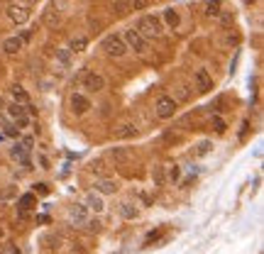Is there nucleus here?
<instances>
[{
  "instance_id": "obj_23",
  "label": "nucleus",
  "mask_w": 264,
  "mask_h": 254,
  "mask_svg": "<svg viewBox=\"0 0 264 254\" xmlns=\"http://www.w3.org/2000/svg\"><path fill=\"white\" fill-rule=\"evenodd\" d=\"M25 152H27V149H25L22 144H15V147L10 149V156H13V159H22L25 164H30V161H27V156H25Z\"/></svg>"
},
{
  "instance_id": "obj_37",
  "label": "nucleus",
  "mask_w": 264,
  "mask_h": 254,
  "mask_svg": "<svg viewBox=\"0 0 264 254\" xmlns=\"http://www.w3.org/2000/svg\"><path fill=\"white\" fill-rule=\"evenodd\" d=\"M40 164H42V169H49V161H47V156H40Z\"/></svg>"
},
{
  "instance_id": "obj_7",
  "label": "nucleus",
  "mask_w": 264,
  "mask_h": 254,
  "mask_svg": "<svg viewBox=\"0 0 264 254\" xmlns=\"http://www.w3.org/2000/svg\"><path fill=\"white\" fill-rule=\"evenodd\" d=\"M193 83H196V88H198L201 93H208V91L213 88V78L208 76L205 69H198V71L193 74Z\"/></svg>"
},
{
  "instance_id": "obj_39",
  "label": "nucleus",
  "mask_w": 264,
  "mask_h": 254,
  "mask_svg": "<svg viewBox=\"0 0 264 254\" xmlns=\"http://www.w3.org/2000/svg\"><path fill=\"white\" fill-rule=\"evenodd\" d=\"M244 3H252V0H244Z\"/></svg>"
},
{
  "instance_id": "obj_18",
  "label": "nucleus",
  "mask_w": 264,
  "mask_h": 254,
  "mask_svg": "<svg viewBox=\"0 0 264 254\" xmlns=\"http://www.w3.org/2000/svg\"><path fill=\"white\" fill-rule=\"evenodd\" d=\"M220 8H223L220 0H208V3H205V15H208V18H218V15L223 13Z\"/></svg>"
},
{
  "instance_id": "obj_21",
  "label": "nucleus",
  "mask_w": 264,
  "mask_h": 254,
  "mask_svg": "<svg viewBox=\"0 0 264 254\" xmlns=\"http://www.w3.org/2000/svg\"><path fill=\"white\" fill-rule=\"evenodd\" d=\"M86 47H88V39H86V37H76V39H71L69 52H74V54H76V52H83Z\"/></svg>"
},
{
  "instance_id": "obj_11",
  "label": "nucleus",
  "mask_w": 264,
  "mask_h": 254,
  "mask_svg": "<svg viewBox=\"0 0 264 254\" xmlns=\"http://www.w3.org/2000/svg\"><path fill=\"white\" fill-rule=\"evenodd\" d=\"M96 191H98L101 195H113V193L118 191V183H115L113 178H101V181H96Z\"/></svg>"
},
{
  "instance_id": "obj_20",
  "label": "nucleus",
  "mask_w": 264,
  "mask_h": 254,
  "mask_svg": "<svg viewBox=\"0 0 264 254\" xmlns=\"http://www.w3.org/2000/svg\"><path fill=\"white\" fill-rule=\"evenodd\" d=\"M10 96L15 98V103H25V105L30 103V96H27L20 86H13V88H10Z\"/></svg>"
},
{
  "instance_id": "obj_32",
  "label": "nucleus",
  "mask_w": 264,
  "mask_h": 254,
  "mask_svg": "<svg viewBox=\"0 0 264 254\" xmlns=\"http://www.w3.org/2000/svg\"><path fill=\"white\" fill-rule=\"evenodd\" d=\"M22 147H25L27 152H32V149H35V137H25V139H22Z\"/></svg>"
},
{
  "instance_id": "obj_31",
  "label": "nucleus",
  "mask_w": 264,
  "mask_h": 254,
  "mask_svg": "<svg viewBox=\"0 0 264 254\" xmlns=\"http://www.w3.org/2000/svg\"><path fill=\"white\" fill-rule=\"evenodd\" d=\"M188 98H191V91H188L186 86H181V88H179V100H188Z\"/></svg>"
},
{
  "instance_id": "obj_16",
  "label": "nucleus",
  "mask_w": 264,
  "mask_h": 254,
  "mask_svg": "<svg viewBox=\"0 0 264 254\" xmlns=\"http://www.w3.org/2000/svg\"><path fill=\"white\" fill-rule=\"evenodd\" d=\"M8 115H10L13 120H18V117L27 115V105H25V103H13V105H8Z\"/></svg>"
},
{
  "instance_id": "obj_6",
  "label": "nucleus",
  "mask_w": 264,
  "mask_h": 254,
  "mask_svg": "<svg viewBox=\"0 0 264 254\" xmlns=\"http://www.w3.org/2000/svg\"><path fill=\"white\" fill-rule=\"evenodd\" d=\"M8 18L15 22V25H25L30 20V8L27 5H8Z\"/></svg>"
},
{
  "instance_id": "obj_5",
  "label": "nucleus",
  "mask_w": 264,
  "mask_h": 254,
  "mask_svg": "<svg viewBox=\"0 0 264 254\" xmlns=\"http://www.w3.org/2000/svg\"><path fill=\"white\" fill-rule=\"evenodd\" d=\"M81 83H83V88H86L88 93H101V91L105 88V78H103L101 74H96V71H86Z\"/></svg>"
},
{
  "instance_id": "obj_28",
  "label": "nucleus",
  "mask_w": 264,
  "mask_h": 254,
  "mask_svg": "<svg viewBox=\"0 0 264 254\" xmlns=\"http://www.w3.org/2000/svg\"><path fill=\"white\" fill-rule=\"evenodd\" d=\"M149 5V0H130V8H135V10H144Z\"/></svg>"
},
{
  "instance_id": "obj_10",
  "label": "nucleus",
  "mask_w": 264,
  "mask_h": 254,
  "mask_svg": "<svg viewBox=\"0 0 264 254\" xmlns=\"http://www.w3.org/2000/svg\"><path fill=\"white\" fill-rule=\"evenodd\" d=\"M69 215H71V220H74L76 225H86V220H88V208H86V203H76Z\"/></svg>"
},
{
  "instance_id": "obj_12",
  "label": "nucleus",
  "mask_w": 264,
  "mask_h": 254,
  "mask_svg": "<svg viewBox=\"0 0 264 254\" xmlns=\"http://www.w3.org/2000/svg\"><path fill=\"white\" fill-rule=\"evenodd\" d=\"M22 47H25L22 37H8V39L3 42V52H5V54H18Z\"/></svg>"
},
{
  "instance_id": "obj_36",
  "label": "nucleus",
  "mask_w": 264,
  "mask_h": 254,
  "mask_svg": "<svg viewBox=\"0 0 264 254\" xmlns=\"http://www.w3.org/2000/svg\"><path fill=\"white\" fill-rule=\"evenodd\" d=\"M5 135H10V137H15V135H18V130H15V127H5Z\"/></svg>"
},
{
  "instance_id": "obj_24",
  "label": "nucleus",
  "mask_w": 264,
  "mask_h": 254,
  "mask_svg": "<svg viewBox=\"0 0 264 254\" xmlns=\"http://www.w3.org/2000/svg\"><path fill=\"white\" fill-rule=\"evenodd\" d=\"M32 205H35V195H32V193H25V195L20 198V203H18L20 210H27V208H32Z\"/></svg>"
},
{
  "instance_id": "obj_13",
  "label": "nucleus",
  "mask_w": 264,
  "mask_h": 254,
  "mask_svg": "<svg viewBox=\"0 0 264 254\" xmlns=\"http://www.w3.org/2000/svg\"><path fill=\"white\" fill-rule=\"evenodd\" d=\"M59 20H61V18H59V13L54 10V5H49V8L44 10V15H42V22H44L47 27H57Z\"/></svg>"
},
{
  "instance_id": "obj_8",
  "label": "nucleus",
  "mask_w": 264,
  "mask_h": 254,
  "mask_svg": "<svg viewBox=\"0 0 264 254\" xmlns=\"http://www.w3.org/2000/svg\"><path fill=\"white\" fill-rule=\"evenodd\" d=\"M88 108H91V100H88L83 93H74V96H71V110H74L76 115L88 113Z\"/></svg>"
},
{
  "instance_id": "obj_15",
  "label": "nucleus",
  "mask_w": 264,
  "mask_h": 254,
  "mask_svg": "<svg viewBox=\"0 0 264 254\" xmlns=\"http://www.w3.org/2000/svg\"><path fill=\"white\" fill-rule=\"evenodd\" d=\"M164 22H166L169 30H176L179 22H181V18H179V13H176L174 8H166V10H164Z\"/></svg>"
},
{
  "instance_id": "obj_34",
  "label": "nucleus",
  "mask_w": 264,
  "mask_h": 254,
  "mask_svg": "<svg viewBox=\"0 0 264 254\" xmlns=\"http://www.w3.org/2000/svg\"><path fill=\"white\" fill-rule=\"evenodd\" d=\"M13 193H15V188H8V191H3V193H0V200H8V198H13Z\"/></svg>"
},
{
  "instance_id": "obj_14",
  "label": "nucleus",
  "mask_w": 264,
  "mask_h": 254,
  "mask_svg": "<svg viewBox=\"0 0 264 254\" xmlns=\"http://www.w3.org/2000/svg\"><path fill=\"white\" fill-rule=\"evenodd\" d=\"M120 215H122L125 220H135V217L140 215V210H137V205H135V203L125 200V203H120Z\"/></svg>"
},
{
  "instance_id": "obj_4",
  "label": "nucleus",
  "mask_w": 264,
  "mask_h": 254,
  "mask_svg": "<svg viewBox=\"0 0 264 254\" xmlns=\"http://www.w3.org/2000/svg\"><path fill=\"white\" fill-rule=\"evenodd\" d=\"M179 110V100L174 96H159L157 103H154V115L159 120H171Z\"/></svg>"
},
{
  "instance_id": "obj_38",
  "label": "nucleus",
  "mask_w": 264,
  "mask_h": 254,
  "mask_svg": "<svg viewBox=\"0 0 264 254\" xmlns=\"http://www.w3.org/2000/svg\"><path fill=\"white\" fill-rule=\"evenodd\" d=\"M0 239H5V227H0Z\"/></svg>"
},
{
  "instance_id": "obj_22",
  "label": "nucleus",
  "mask_w": 264,
  "mask_h": 254,
  "mask_svg": "<svg viewBox=\"0 0 264 254\" xmlns=\"http://www.w3.org/2000/svg\"><path fill=\"white\" fill-rule=\"evenodd\" d=\"M110 156H113L118 164H122V161H127V159H130L127 149H122V147H113V149H110Z\"/></svg>"
},
{
  "instance_id": "obj_19",
  "label": "nucleus",
  "mask_w": 264,
  "mask_h": 254,
  "mask_svg": "<svg viewBox=\"0 0 264 254\" xmlns=\"http://www.w3.org/2000/svg\"><path fill=\"white\" fill-rule=\"evenodd\" d=\"M110 8L115 15H125L130 10V0H110Z\"/></svg>"
},
{
  "instance_id": "obj_1",
  "label": "nucleus",
  "mask_w": 264,
  "mask_h": 254,
  "mask_svg": "<svg viewBox=\"0 0 264 254\" xmlns=\"http://www.w3.org/2000/svg\"><path fill=\"white\" fill-rule=\"evenodd\" d=\"M144 39H159L162 35H164V25H162V20L157 18V15H142L140 20H137V27H135Z\"/></svg>"
},
{
  "instance_id": "obj_9",
  "label": "nucleus",
  "mask_w": 264,
  "mask_h": 254,
  "mask_svg": "<svg viewBox=\"0 0 264 254\" xmlns=\"http://www.w3.org/2000/svg\"><path fill=\"white\" fill-rule=\"evenodd\" d=\"M86 208H88V210H96V213H103V210H105L103 195H101L98 191H91V193L86 195Z\"/></svg>"
},
{
  "instance_id": "obj_30",
  "label": "nucleus",
  "mask_w": 264,
  "mask_h": 254,
  "mask_svg": "<svg viewBox=\"0 0 264 254\" xmlns=\"http://www.w3.org/2000/svg\"><path fill=\"white\" fill-rule=\"evenodd\" d=\"M181 176V169L179 166H169V181H179Z\"/></svg>"
},
{
  "instance_id": "obj_17",
  "label": "nucleus",
  "mask_w": 264,
  "mask_h": 254,
  "mask_svg": "<svg viewBox=\"0 0 264 254\" xmlns=\"http://www.w3.org/2000/svg\"><path fill=\"white\" fill-rule=\"evenodd\" d=\"M135 135H137V127H135L132 122H127V125H122V127L118 130V135H115V137H118V139H132Z\"/></svg>"
},
{
  "instance_id": "obj_27",
  "label": "nucleus",
  "mask_w": 264,
  "mask_h": 254,
  "mask_svg": "<svg viewBox=\"0 0 264 254\" xmlns=\"http://www.w3.org/2000/svg\"><path fill=\"white\" fill-rule=\"evenodd\" d=\"M210 149H213V142H201L198 144V156H205Z\"/></svg>"
},
{
  "instance_id": "obj_26",
  "label": "nucleus",
  "mask_w": 264,
  "mask_h": 254,
  "mask_svg": "<svg viewBox=\"0 0 264 254\" xmlns=\"http://www.w3.org/2000/svg\"><path fill=\"white\" fill-rule=\"evenodd\" d=\"M152 178H154V186H162L164 183V166H157L154 174H152Z\"/></svg>"
},
{
  "instance_id": "obj_29",
  "label": "nucleus",
  "mask_w": 264,
  "mask_h": 254,
  "mask_svg": "<svg viewBox=\"0 0 264 254\" xmlns=\"http://www.w3.org/2000/svg\"><path fill=\"white\" fill-rule=\"evenodd\" d=\"M213 127H215L218 132H225V130H227V125H225L223 117H213Z\"/></svg>"
},
{
  "instance_id": "obj_2",
  "label": "nucleus",
  "mask_w": 264,
  "mask_h": 254,
  "mask_svg": "<svg viewBox=\"0 0 264 254\" xmlns=\"http://www.w3.org/2000/svg\"><path fill=\"white\" fill-rule=\"evenodd\" d=\"M101 49L108 54V57H115V59H122L130 49H127V44H125V39H122V35H108V37H103V42H101Z\"/></svg>"
},
{
  "instance_id": "obj_3",
  "label": "nucleus",
  "mask_w": 264,
  "mask_h": 254,
  "mask_svg": "<svg viewBox=\"0 0 264 254\" xmlns=\"http://www.w3.org/2000/svg\"><path fill=\"white\" fill-rule=\"evenodd\" d=\"M122 39H125V44H127V49H132L137 57H144L147 52H149V39H144L135 27H130V30H125L122 32Z\"/></svg>"
},
{
  "instance_id": "obj_25",
  "label": "nucleus",
  "mask_w": 264,
  "mask_h": 254,
  "mask_svg": "<svg viewBox=\"0 0 264 254\" xmlns=\"http://www.w3.org/2000/svg\"><path fill=\"white\" fill-rule=\"evenodd\" d=\"M57 59H59L66 69L71 66V52H69V49H59V52H57Z\"/></svg>"
},
{
  "instance_id": "obj_33",
  "label": "nucleus",
  "mask_w": 264,
  "mask_h": 254,
  "mask_svg": "<svg viewBox=\"0 0 264 254\" xmlns=\"http://www.w3.org/2000/svg\"><path fill=\"white\" fill-rule=\"evenodd\" d=\"M218 18H220V22H223V25H230V22H232V15H230V13H220Z\"/></svg>"
},
{
  "instance_id": "obj_35",
  "label": "nucleus",
  "mask_w": 264,
  "mask_h": 254,
  "mask_svg": "<svg viewBox=\"0 0 264 254\" xmlns=\"http://www.w3.org/2000/svg\"><path fill=\"white\" fill-rule=\"evenodd\" d=\"M15 122H18L20 127H27V125H30V117H27V115H22V117H18Z\"/></svg>"
}]
</instances>
